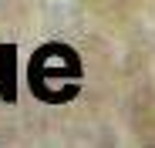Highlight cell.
<instances>
[{"mask_svg": "<svg viewBox=\"0 0 155 148\" xmlns=\"http://www.w3.org/2000/svg\"><path fill=\"white\" fill-rule=\"evenodd\" d=\"M0 98L4 101H14V47L4 44V51H0Z\"/></svg>", "mask_w": 155, "mask_h": 148, "instance_id": "1", "label": "cell"}]
</instances>
